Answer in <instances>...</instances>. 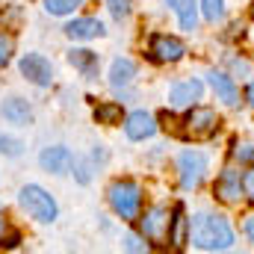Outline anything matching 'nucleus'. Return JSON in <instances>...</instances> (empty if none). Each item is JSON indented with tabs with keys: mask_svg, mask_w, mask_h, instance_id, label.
Listing matches in <instances>:
<instances>
[{
	"mask_svg": "<svg viewBox=\"0 0 254 254\" xmlns=\"http://www.w3.org/2000/svg\"><path fill=\"white\" fill-rule=\"evenodd\" d=\"M190 243L201 252H225L234 246V231L222 216L198 213L190 222Z\"/></svg>",
	"mask_w": 254,
	"mask_h": 254,
	"instance_id": "1",
	"label": "nucleus"
},
{
	"mask_svg": "<svg viewBox=\"0 0 254 254\" xmlns=\"http://www.w3.org/2000/svg\"><path fill=\"white\" fill-rule=\"evenodd\" d=\"M18 204L27 210L30 219H36L42 225H48V222L57 219V201H54V195L48 190H42V187H36V184H27L24 190L18 192Z\"/></svg>",
	"mask_w": 254,
	"mask_h": 254,
	"instance_id": "2",
	"label": "nucleus"
},
{
	"mask_svg": "<svg viewBox=\"0 0 254 254\" xmlns=\"http://www.w3.org/2000/svg\"><path fill=\"white\" fill-rule=\"evenodd\" d=\"M110 207L116 210V216H122L125 222L139 219V207H142V190L133 181H116L110 187Z\"/></svg>",
	"mask_w": 254,
	"mask_h": 254,
	"instance_id": "3",
	"label": "nucleus"
},
{
	"mask_svg": "<svg viewBox=\"0 0 254 254\" xmlns=\"http://www.w3.org/2000/svg\"><path fill=\"white\" fill-rule=\"evenodd\" d=\"M181 133L187 139H210L216 130H219V116L213 107H192L190 113L184 116L181 122Z\"/></svg>",
	"mask_w": 254,
	"mask_h": 254,
	"instance_id": "4",
	"label": "nucleus"
},
{
	"mask_svg": "<svg viewBox=\"0 0 254 254\" xmlns=\"http://www.w3.org/2000/svg\"><path fill=\"white\" fill-rule=\"evenodd\" d=\"M178 175H181V187L184 190H195L204 181V175H207V154L184 151L178 157Z\"/></svg>",
	"mask_w": 254,
	"mask_h": 254,
	"instance_id": "5",
	"label": "nucleus"
},
{
	"mask_svg": "<svg viewBox=\"0 0 254 254\" xmlns=\"http://www.w3.org/2000/svg\"><path fill=\"white\" fill-rule=\"evenodd\" d=\"M148 57H151L154 63H181V60L187 57V45H184L181 39H175V36L157 33V36H151V42H148Z\"/></svg>",
	"mask_w": 254,
	"mask_h": 254,
	"instance_id": "6",
	"label": "nucleus"
},
{
	"mask_svg": "<svg viewBox=\"0 0 254 254\" xmlns=\"http://www.w3.org/2000/svg\"><path fill=\"white\" fill-rule=\"evenodd\" d=\"M169 225H172V219H169L166 207H151V210H145V216H139V231L151 243H163L169 237Z\"/></svg>",
	"mask_w": 254,
	"mask_h": 254,
	"instance_id": "7",
	"label": "nucleus"
},
{
	"mask_svg": "<svg viewBox=\"0 0 254 254\" xmlns=\"http://www.w3.org/2000/svg\"><path fill=\"white\" fill-rule=\"evenodd\" d=\"M21 74L36 83V86H51L54 80V65L48 63L42 54H24L21 57Z\"/></svg>",
	"mask_w": 254,
	"mask_h": 254,
	"instance_id": "8",
	"label": "nucleus"
},
{
	"mask_svg": "<svg viewBox=\"0 0 254 254\" xmlns=\"http://www.w3.org/2000/svg\"><path fill=\"white\" fill-rule=\"evenodd\" d=\"M216 198L225 201V204H240V201L246 198V184H243L240 172L225 169V172L219 175V181H216Z\"/></svg>",
	"mask_w": 254,
	"mask_h": 254,
	"instance_id": "9",
	"label": "nucleus"
},
{
	"mask_svg": "<svg viewBox=\"0 0 254 254\" xmlns=\"http://www.w3.org/2000/svg\"><path fill=\"white\" fill-rule=\"evenodd\" d=\"M39 166L51 175H65L71 166H74V154L65 148V145H54V148H45L39 154Z\"/></svg>",
	"mask_w": 254,
	"mask_h": 254,
	"instance_id": "10",
	"label": "nucleus"
},
{
	"mask_svg": "<svg viewBox=\"0 0 254 254\" xmlns=\"http://www.w3.org/2000/svg\"><path fill=\"white\" fill-rule=\"evenodd\" d=\"M125 133L133 139V142L151 139V136L157 133V122H154V116H151V113H145V110H136V113H130V116H127Z\"/></svg>",
	"mask_w": 254,
	"mask_h": 254,
	"instance_id": "11",
	"label": "nucleus"
},
{
	"mask_svg": "<svg viewBox=\"0 0 254 254\" xmlns=\"http://www.w3.org/2000/svg\"><path fill=\"white\" fill-rule=\"evenodd\" d=\"M207 83L213 86L216 98L225 101L228 107H237V104H240V89H237V83H234L231 74H225V71H210V74H207Z\"/></svg>",
	"mask_w": 254,
	"mask_h": 254,
	"instance_id": "12",
	"label": "nucleus"
},
{
	"mask_svg": "<svg viewBox=\"0 0 254 254\" xmlns=\"http://www.w3.org/2000/svg\"><path fill=\"white\" fill-rule=\"evenodd\" d=\"M201 92H204L201 80H181L172 86L169 101H172V107H192L195 101H201Z\"/></svg>",
	"mask_w": 254,
	"mask_h": 254,
	"instance_id": "13",
	"label": "nucleus"
},
{
	"mask_svg": "<svg viewBox=\"0 0 254 254\" xmlns=\"http://www.w3.org/2000/svg\"><path fill=\"white\" fill-rule=\"evenodd\" d=\"M65 36L74 39V42H89V39L104 36V24H101L98 18H74V21L65 27Z\"/></svg>",
	"mask_w": 254,
	"mask_h": 254,
	"instance_id": "14",
	"label": "nucleus"
},
{
	"mask_svg": "<svg viewBox=\"0 0 254 254\" xmlns=\"http://www.w3.org/2000/svg\"><path fill=\"white\" fill-rule=\"evenodd\" d=\"M0 116L9 122V125H30L33 122V107L24 101V98H9V101H3V107H0Z\"/></svg>",
	"mask_w": 254,
	"mask_h": 254,
	"instance_id": "15",
	"label": "nucleus"
},
{
	"mask_svg": "<svg viewBox=\"0 0 254 254\" xmlns=\"http://www.w3.org/2000/svg\"><path fill=\"white\" fill-rule=\"evenodd\" d=\"M133 77H136V65H133V60H127V57L113 60V65H110V86H113V89H125V86H130Z\"/></svg>",
	"mask_w": 254,
	"mask_h": 254,
	"instance_id": "16",
	"label": "nucleus"
},
{
	"mask_svg": "<svg viewBox=\"0 0 254 254\" xmlns=\"http://www.w3.org/2000/svg\"><path fill=\"white\" fill-rule=\"evenodd\" d=\"M169 243H172V249H184L190 243V222L184 216V207H175V216L169 225Z\"/></svg>",
	"mask_w": 254,
	"mask_h": 254,
	"instance_id": "17",
	"label": "nucleus"
},
{
	"mask_svg": "<svg viewBox=\"0 0 254 254\" xmlns=\"http://www.w3.org/2000/svg\"><path fill=\"white\" fill-rule=\"evenodd\" d=\"M68 63L74 65L83 77H95V74H98V54H95V51L74 48V51H68Z\"/></svg>",
	"mask_w": 254,
	"mask_h": 254,
	"instance_id": "18",
	"label": "nucleus"
},
{
	"mask_svg": "<svg viewBox=\"0 0 254 254\" xmlns=\"http://www.w3.org/2000/svg\"><path fill=\"white\" fill-rule=\"evenodd\" d=\"M172 9H175V15H178V21H181V27L192 33L195 30V24H198V6H195V0H166Z\"/></svg>",
	"mask_w": 254,
	"mask_h": 254,
	"instance_id": "19",
	"label": "nucleus"
},
{
	"mask_svg": "<svg viewBox=\"0 0 254 254\" xmlns=\"http://www.w3.org/2000/svg\"><path fill=\"white\" fill-rule=\"evenodd\" d=\"M95 122L98 125H119L122 122V104H116V101L98 104L95 107Z\"/></svg>",
	"mask_w": 254,
	"mask_h": 254,
	"instance_id": "20",
	"label": "nucleus"
},
{
	"mask_svg": "<svg viewBox=\"0 0 254 254\" xmlns=\"http://www.w3.org/2000/svg\"><path fill=\"white\" fill-rule=\"evenodd\" d=\"M201 15H204L210 24L222 21V18H225V0H201Z\"/></svg>",
	"mask_w": 254,
	"mask_h": 254,
	"instance_id": "21",
	"label": "nucleus"
},
{
	"mask_svg": "<svg viewBox=\"0 0 254 254\" xmlns=\"http://www.w3.org/2000/svg\"><path fill=\"white\" fill-rule=\"evenodd\" d=\"M80 3H83V0H45V9H48L51 15H68V12H74Z\"/></svg>",
	"mask_w": 254,
	"mask_h": 254,
	"instance_id": "22",
	"label": "nucleus"
},
{
	"mask_svg": "<svg viewBox=\"0 0 254 254\" xmlns=\"http://www.w3.org/2000/svg\"><path fill=\"white\" fill-rule=\"evenodd\" d=\"M231 154H234V160H240V163H252L254 160V142H246V139L240 142V139H237Z\"/></svg>",
	"mask_w": 254,
	"mask_h": 254,
	"instance_id": "23",
	"label": "nucleus"
},
{
	"mask_svg": "<svg viewBox=\"0 0 254 254\" xmlns=\"http://www.w3.org/2000/svg\"><path fill=\"white\" fill-rule=\"evenodd\" d=\"M12 51H15V39L9 33H0V68H6L12 60Z\"/></svg>",
	"mask_w": 254,
	"mask_h": 254,
	"instance_id": "24",
	"label": "nucleus"
},
{
	"mask_svg": "<svg viewBox=\"0 0 254 254\" xmlns=\"http://www.w3.org/2000/svg\"><path fill=\"white\" fill-rule=\"evenodd\" d=\"M21 151H24V145H21L18 139H12V136L0 133V154H6V157H18Z\"/></svg>",
	"mask_w": 254,
	"mask_h": 254,
	"instance_id": "25",
	"label": "nucleus"
},
{
	"mask_svg": "<svg viewBox=\"0 0 254 254\" xmlns=\"http://www.w3.org/2000/svg\"><path fill=\"white\" fill-rule=\"evenodd\" d=\"M107 6H110L113 18H119V21L130 15V3H127V0H107Z\"/></svg>",
	"mask_w": 254,
	"mask_h": 254,
	"instance_id": "26",
	"label": "nucleus"
},
{
	"mask_svg": "<svg viewBox=\"0 0 254 254\" xmlns=\"http://www.w3.org/2000/svg\"><path fill=\"white\" fill-rule=\"evenodd\" d=\"M228 65H231L237 74H243V77H249V74H252V63H249V60H237V57H228Z\"/></svg>",
	"mask_w": 254,
	"mask_h": 254,
	"instance_id": "27",
	"label": "nucleus"
},
{
	"mask_svg": "<svg viewBox=\"0 0 254 254\" xmlns=\"http://www.w3.org/2000/svg\"><path fill=\"white\" fill-rule=\"evenodd\" d=\"M125 249H127V252H145V249H148V243H142L136 234H127V237H125Z\"/></svg>",
	"mask_w": 254,
	"mask_h": 254,
	"instance_id": "28",
	"label": "nucleus"
},
{
	"mask_svg": "<svg viewBox=\"0 0 254 254\" xmlns=\"http://www.w3.org/2000/svg\"><path fill=\"white\" fill-rule=\"evenodd\" d=\"M74 169H77V181H80V184H89V181H92L89 163H74Z\"/></svg>",
	"mask_w": 254,
	"mask_h": 254,
	"instance_id": "29",
	"label": "nucleus"
},
{
	"mask_svg": "<svg viewBox=\"0 0 254 254\" xmlns=\"http://www.w3.org/2000/svg\"><path fill=\"white\" fill-rule=\"evenodd\" d=\"M18 243H21V234H15V231H12L9 237H3V240H0V246H3V249H15Z\"/></svg>",
	"mask_w": 254,
	"mask_h": 254,
	"instance_id": "30",
	"label": "nucleus"
},
{
	"mask_svg": "<svg viewBox=\"0 0 254 254\" xmlns=\"http://www.w3.org/2000/svg\"><path fill=\"white\" fill-rule=\"evenodd\" d=\"M243 184H246V192H252V195H254V169H252V172H246Z\"/></svg>",
	"mask_w": 254,
	"mask_h": 254,
	"instance_id": "31",
	"label": "nucleus"
},
{
	"mask_svg": "<svg viewBox=\"0 0 254 254\" xmlns=\"http://www.w3.org/2000/svg\"><path fill=\"white\" fill-rule=\"evenodd\" d=\"M246 237L254 243V216H252V219H246Z\"/></svg>",
	"mask_w": 254,
	"mask_h": 254,
	"instance_id": "32",
	"label": "nucleus"
},
{
	"mask_svg": "<svg viewBox=\"0 0 254 254\" xmlns=\"http://www.w3.org/2000/svg\"><path fill=\"white\" fill-rule=\"evenodd\" d=\"M246 98H249V104L254 107V83H249V92H246Z\"/></svg>",
	"mask_w": 254,
	"mask_h": 254,
	"instance_id": "33",
	"label": "nucleus"
},
{
	"mask_svg": "<svg viewBox=\"0 0 254 254\" xmlns=\"http://www.w3.org/2000/svg\"><path fill=\"white\" fill-rule=\"evenodd\" d=\"M3 234H6V219L0 216V240H3Z\"/></svg>",
	"mask_w": 254,
	"mask_h": 254,
	"instance_id": "34",
	"label": "nucleus"
},
{
	"mask_svg": "<svg viewBox=\"0 0 254 254\" xmlns=\"http://www.w3.org/2000/svg\"><path fill=\"white\" fill-rule=\"evenodd\" d=\"M252 15H254V6H252Z\"/></svg>",
	"mask_w": 254,
	"mask_h": 254,
	"instance_id": "35",
	"label": "nucleus"
}]
</instances>
